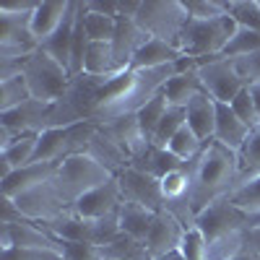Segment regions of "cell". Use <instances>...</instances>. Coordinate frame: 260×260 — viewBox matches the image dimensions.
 Masks as SVG:
<instances>
[{
  "label": "cell",
  "instance_id": "cell-1",
  "mask_svg": "<svg viewBox=\"0 0 260 260\" xmlns=\"http://www.w3.org/2000/svg\"><path fill=\"white\" fill-rule=\"evenodd\" d=\"M182 60L161 65V68H146V71L125 68V71H120L104 86V91L96 102V110L91 115V122L104 125V122L125 117V115H136L143 104L159 96L164 91V86L182 71Z\"/></svg>",
  "mask_w": 260,
  "mask_h": 260
},
{
  "label": "cell",
  "instance_id": "cell-2",
  "mask_svg": "<svg viewBox=\"0 0 260 260\" xmlns=\"http://www.w3.org/2000/svg\"><path fill=\"white\" fill-rule=\"evenodd\" d=\"M240 185V156L237 151L208 141L201 156L190 164V206L198 216L206 206L224 201Z\"/></svg>",
  "mask_w": 260,
  "mask_h": 260
},
{
  "label": "cell",
  "instance_id": "cell-3",
  "mask_svg": "<svg viewBox=\"0 0 260 260\" xmlns=\"http://www.w3.org/2000/svg\"><path fill=\"white\" fill-rule=\"evenodd\" d=\"M237 29H240V24L229 13L221 18H208V21L190 18L180 39L175 42V47L182 52V57L192 60L195 65H203L208 60H216L224 55Z\"/></svg>",
  "mask_w": 260,
  "mask_h": 260
},
{
  "label": "cell",
  "instance_id": "cell-4",
  "mask_svg": "<svg viewBox=\"0 0 260 260\" xmlns=\"http://www.w3.org/2000/svg\"><path fill=\"white\" fill-rule=\"evenodd\" d=\"M112 177H115L112 172H107L96 159H91L89 154H78V156H68L65 161L57 164L55 187L62 195V201L68 206H73L89 190L110 182Z\"/></svg>",
  "mask_w": 260,
  "mask_h": 260
},
{
  "label": "cell",
  "instance_id": "cell-5",
  "mask_svg": "<svg viewBox=\"0 0 260 260\" xmlns=\"http://www.w3.org/2000/svg\"><path fill=\"white\" fill-rule=\"evenodd\" d=\"M133 18L151 39H164L172 45L190 21L182 0H138Z\"/></svg>",
  "mask_w": 260,
  "mask_h": 260
},
{
  "label": "cell",
  "instance_id": "cell-6",
  "mask_svg": "<svg viewBox=\"0 0 260 260\" xmlns=\"http://www.w3.org/2000/svg\"><path fill=\"white\" fill-rule=\"evenodd\" d=\"M96 130H99V125L89 122V120H83L78 125H71V127L47 130V133L39 136L34 164H60L68 156L86 154L91 138L96 136Z\"/></svg>",
  "mask_w": 260,
  "mask_h": 260
},
{
  "label": "cell",
  "instance_id": "cell-7",
  "mask_svg": "<svg viewBox=\"0 0 260 260\" xmlns=\"http://www.w3.org/2000/svg\"><path fill=\"white\" fill-rule=\"evenodd\" d=\"M21 76H24V81L29 86L31 99H39V102L62 99L65 91H68V83H71V73L57 60H52L42 47L26 60Z\"/></svg>",
  "mask_w": 260,
  "mask_h": 260
},
{
  "label": "cell",
  "instance_id": "cell-8",
  "mask_svg": "<svg viewBox=\"0 0 260 260\" xmlns=\"http://www.w3.org/2000/svg\"><path fill=\"white\" fill-rule=\"evenodd\" d=\"M8 201L18 208V213L24 216V219L37 221V224L52 221V219H57L60 213H65L71 208L68 203L62 201V195L57 192L55 177L47 180V182H42V185H37V187H31V190H26V192L16 195V198H8Z\"/></svg>",
  "mask_w": 260,
  "mask_h": 260
},
{
  "label": "cell",
  "instance_id": "cell-9",
  "mask_svg": "<svg viewBox=\"0 0 260 260\" xmlns=\"http://www.w3.org/2000/svg\"><path fill=\"white\" fill-rule=\"evenodd\" d=\"M198 76L203 83V91L208 96H213L219 104H232L247 89V83L240 78L232 60H226V57H216V60L198 65Z\"/></svg>",
  "mask_w": 260,
  "mask_h": 260
},
{
  "label": "cell",
  "instance_id": "cell-10",
  "mask_svg": "<svg viewBox=\"0 0 260 260\" xmlns=\"http://www.w3.org/2000/svg\"><path fill=\"white\" fill-rule=\"evenodd\" d=\"M250 224H252L250 216L242 213L240 208H234L226 198L206 206L198 216H195V229H201V234L208 242L221 240V237H226L232 232H242Z\"/></svg>",
  "mask_w": 260,
  "mask_h": 260
},
{
  "label": "cell",
  "instance_id": "cell-11",
  "mask_svg": "<svg viewBox=\"0 0 260 260\" xmlns=\"http://www.w3.org/2000/svg\"><path fill=\"white\" fill-rule=\"evenodd\" d=\"M120 182V192H122V203H136L143 206L148 211H164V198H161V182L156 177L146 175V172L127 167L125 172L117 175Z\"/></svg>",
  "mask_w": 260,
  "mask_h": 260
},
{
  "label": "cell",
  "instance_id": "cell-12",
  "mask_svg": "<svg viewBox=\"0 0 260 260\" xmlns=\"http://www.w3.org/2000/svg\"><path fill=\"white\" fill-rule=\"evenodd\" d=\"M29 21L31 16L0 13V57H31L39 50Z\"/></svg>",
  "mask_w": 260,
  "mask_h": 260
},
{
  "label": "cell",
  "instance_id": "cell-13",
  "mask_svg": "<svg viewBox=\"0 0 260 260\" xmlns=\"http://www.w3.org/2000/svg\"><path fill=\"white\" fill-rule=\"evenodd\" d=\"M185 234H187V226L177 216H172L169 211H159L154 219V226H151V232L146 237V247L154 260H164L167 255L177 252L182 247Z\"/></svg>",
  "mask_w": 260,
  "mask_h": 260
},
{
  "label": "cell",
  "instance_id": "cell-14",
  "mask_svg": "<svg viewBox=\"0 0 260 260\" xmlns=\"http://www.w3.org/2000/svg\"><path fill=\"white\" fill-rule=\"evenodd\" d=\"M120 206H122L120 182H117V177H112L110 182H104V185L89 190L83 198H78V201L71 206V211L78 213L81 219H104V216L117 213Z\"/></svg>",
  "mask_w": 260,
  "mask_h": 260
},
{
  "label": "cell",
  "instance_id": "cell-15",
  "mask_svg": "<svg viewBox=\"0 0 260 260\" xmlns=\"http://www.w3.org/2000/svg\"><path fill=\"white\" fill-rule=\"evenodd\" d=\"M102 127H104V133L130 156V164H133L136 159H141L148 151V146H151V141L146 138V133H143V127H141L136 115H125V117L110 120V122H104Z\"/></svg>",
  "mask_w": 260,
  "mask_h": 260
},
{
  "label": "cell",
  "instance_id": "cell-16",
  "mask_svg": "<svg viewBox=\"0 0 260 260\" xmlns=\"http://www.w3.org/2000/svg\"><path fill=\"white\" fill-rule=\"evenodd\" d=\"M71 8H73V0H39V6H37V11L31 13V21H29L31 34L39 42V47L65 24Z\"/></svg>",
  "mask_w": 260,
  "mask_h": 260
},
{
  "label": "cell",
  "instance_id": "cell-17",
  "mask_svg": "<svg viewBox=\"0 0 260 260\" xmlns=\"http://www.w3.org/2000/svg\"><path fill=\"white\" fill-rule=\"evenodd\" d=\"M148 39L151 37L136 24L133 16H127V13L117 16V31H115V39H112V47H115V57H117L120 68H127L130 60L136 57V52L146 45Z\"/></svg>",
  "mask_w": 260,
  "mask_h": 260
},
{
  "label": "cell",
  "instance_id": "cell-18",
  "mask_svg": "<svg viewBox=\"0 0 260 260\" xmlns=\"http://www.w3.org/2000/svg\"><path fill=\"white\" fill-rule=\"evenodd\" d=\"M78 11H81V3L73 0V8H71L68 18H65V24L45 42V45H42V50H45L52 60H57L68 73L73 68V37H76V24H78Z\"/></svg>",
  "mask_w": 260,
  "mask_h": 260
},
{
  "label": "cell",
  "instance_id": "cell-19",
  "mask_svg": "<svg viewBox=\"0 0 260 260\" xmlns=\"http://www.w3.org/2000/svg\"><path fill=\"white\" fill-rule=\"evenodd\" d=\"M216 112H219V102L213 96H208L206 91H201L187 107H185V115H187V127L198 136L203 143L213 141L216 133Z\"/></svg>",
  "mask_w": 260,
  "mask_h": 260
},
{
  "label": "cell",
  "instance_id": "cell-20",
  "mask_svg": "<svg viewBox=\"0 0 260 260\" xmlns=\"http://www.w3.org/2000/svg\"><path fill=\"white\" fill-rule=\"evenodd\" d=\"M201 91H203V83H201V76H198V65L185 57L182 71L164 86V96L172 107H187Z\"/></svg>",
  "mask_w": 260,
  "mask_h": 260
},
{
  "label": "cell",
  "instance_id": "cell-21",
  "mask_svg": "<svg viewBox=\"0 0 260 260\" xmlns=\"http://www.w3.org/2000/svg\"><path fill=\"white\" fill-rule=\"evenodd\" d=\"M57 164H29L24 169H16L11 175H3L0 187H3V198H16V195L26 192L42 182H47L55 177Z\"/></svg>",
  "mask_w": 260,
  "mask_h": 260
},
{
  "label": "cell",
  "instance_id": "cell-22",
  "mask_svg": "<svg viewBox=\"0 0 260 260\" xmlns=\"http://www.w3.org/2000/svg\"><path fill=\"white\" fill-rule=\"evenodd\" d=\"M81 24L89 42H112L117 31V16L104 8V3H81Z\"/></svg>",
  "mask_w": 260,
  "mask_h": 260
},
{
  "label": "cell",
  "instance_id": "cell-23",
  "mask_svg": "<svg viewBox=\"0 0 260 260\" xmlns=\"http://www.w3.org/2000/svg\"><path fill=\"white\" fill-rule=\"evenodd\" d=\"M47 234H52L57 242H89L91 245V221L81 219L78 213H73L71 208L60 213L52 221H42L39 224Z\"/></svg>",
  "mask_w": 260,
  "mask_h": 260
},
{
  "label": "cell",
  "instance_id": "cell-24",
  "mask_svg": "<svg viewBox=\"0 0 260 260\" xmlns=\"http://www.w3.org/2000/svg\"><path fill=\"white\" fill-rule=\"evenodd\" d=\"M252 130L234 115V110L229 104H219V112H216V133L213 141H219L221 146L232 148L240 154V148L245 146V141L250 138Z\"/></svg>",
  "mask_w": 260,
  "mask_h": 260
},
{
  "label": "cell",
  "instance_id": "cell-25",
  "mask_svg": "<svg viewBox=\"0 0 260 260\" xmlns=\"http://www.w3.org/2000/svg\"><path fill=\"white\" fill-rule=\"evenodd\" d=\"M91 159H96L107 172H112V175L117 177L120 172H125L127 167H130V156L125 154V151L104 133V127L99 125V130H96V136L91 138V143H89V151H86Z\"/></svg>",
  "mask_w": 260,
  "mask_h": 260
},
{
  "label": "cell",
  "instance_id": "cell-26",
  "mask_svg": "<svg viewBox=\"0 0 260 260\" xmlns=\"http://www.w3.org/2000/svg\"><path fill=\"white\" fill-rule=\"evenodd\" d=\"M180 60H182V52L172 45V42L148 39L146 45L136 52V57L130 60L127 68L146 71V68H161V65H169V62H180Z\"/></svg>",
  "mask_w": 260,
  "mask_h": 260
},
{
  "label": "cell",
  "instance_id": "cell-27",
  "mask_svg": "<svg viewBox=\"0 0 260 260\" xmlns=\"http://www.w3.org/2000/svg\"><path fill=\"white\" fill-rule=\"evenodd\" d=\"M130 167H136V169L146 172V175H151V177L161 180L164 175H169V172L182 169V167H190V164L180 161V159H177L175 154H172L169 148H164V146H154V143H151L146 154H143L141 159H136Z\"/></svg>",
  "mask_w": 260,
  "mask_h": 260
},
{
  "label": "cell",
  "instance_id": "cell-28",
  "mask_svg": "<svg viewBox=\"0 0 260 260\" xmlns=\"http://www.w3.org/2000/svg\"><path fill=\"white\" fill-rule=\"evenodd\" d=\"M37 143L39 136H18L13 143L0 148V164H3V175H11L16 169H24L29 164H34V154H37Z\"/></svg>",
  "mask_w": 260,
  "mask_h": 260
},
{
  "label": "cell",
  "instance_id": "cell-29",
  "mask_svg": "<svg viewBox=\"0 0 260 260\" xmlns=\"http://www.w3.org/2000/svg\"><path fill=\"white\" fill-rule=\"evenodd\" d=\"M117 219H120L122 234L136 237V240L146 242V237H148L151 226H154L156 213L148 211V208H143V206H136V203H122L120 211H117Z\"/></svg>",
  "mask_w": 260,
  "mask_h": 260
},
{
  "label": "cell",
  "instance_id": "cell-30",
  "mask_svg": "<svg viewBox=\"0 0 260 260\" xmlns=\"http://www.w3.org/2000/svg\"><path fill=\"white\" fill-rule=\"evenodd\" d=\"M117 71H125V68L117 65L112 42H89L86 55H83V73H89V76H110V73H117Z\"/></svg>",
  "mask_w": 260,
  "mask_h": 260
},
{
  "label": "cell",
  "instance_id": "cell-31",
  "mask_svg": "<svg viewBox=\"0 0 260 260\" xmlns=\"http://www.w3.org/2000/svg\"><path fill=\"white\" fill-rule=\"evenodd\" d=\"M99 250L107 260H154L148 247H146V242L136 240V237H127V234L115 237L112 242L102 245Z\"/></svg>",
  "mask_w": 260,
  "mask_h": 260
},
{
  "label": "cell",
  "instance_id": "cell-32",
  "mask_svg": "<svg viewBox=\"0 0 260 260\" xmlns=\"http://www.w3.org/2000/svg\"><path fill=\"white\" fill-rule=\"evenodd\" d=\"M226 201L234 208H240L242 213H247L252 221H257L260 219V177L257 180H250L245 185H237L226 195Z\"/></svg>",
  "mask_w": 260,
  "mask_h": 260
},
{
  "label": "cell",
  "instance_id": "cell-33",
  "mask_svg": "<svg viewBox=\"0 0 260 260\" xmlns=\"http://www.w3.org/2000/svg\"><path fill=\"white\" fill-rule=\"evenodd\" d=\"M240 185L260 177V127H255L240 148Z\"/></svg>",
  "mask_w": 260,
  "mask_h": 260
},
{
  "label": "cell",
  "instance_id": "cell-34",
  "mask_svg": "<svg viewBox=\"0 0 260 260\" xmlns=\"http://www.w3.org/2000/svg\"><path fill=\"white\" fill-rule=\"evenodd\" d=\"M203 146H206V143H203L198 136H195L187 125H185L180 133L167 143V148H169L180 161H185V164H192L195 159H198V156H201V151H203Z\"/></svg>",
  "mask_w": 260,
  "mask_h": 260
},
{
  "label": "cell",
  "instance_id": "cell-35",
  "mask_svg": "<svg viewBox=\"0 0 260 260\" xmlns=\"http://www.w3.org/2000/svg\"><path fill=\"white\" fill-rule=\"evenodd\" d=\"M167 110H169V102H167V96H164V91H161L159 96H154L148 104H143L141 110L136 112V117H138V122H141V127H143V133H146L148 141H154L156 127H159L161 117L167 115Z\"/></svg>",
  "mask_w": 260,
  "mask_h": 260
},
{
  "label": "cell",
  "instance_id": "cell-36",
  "mask_svg": "<svg viewBox=\"0 0 260 260\" xmlns=\"http://www.w3.org/2000/svg\"><path fill=\"white\" fill-rule=\"evenodd\" d=\"M31 99V91L24 81V76H16L8 81H0V112L16 110V107L26 104Z\"/></svg>",
  "mask_w": 260,
  "mask_h": 260
},
{
  "label": "cell",
  "instance_id": "cell-37",
  "mask_svg": "<svg viewBox=\"0 0 260 260\" xmlns=\"http://www.w3.org/2000/svg\"><path fill=\"white\" fill-rule=\"evenodd\" d=\"M185 125H187L185 107H172V104H169V110H167V115L161 117V122H159V127H156V136H154V141H151V143L167 148V143L175 138Z\"/></svg>",
  "mask_w": 260,
  "mask_h": 260
},
{
  "label": "cell",
  "instance_id": "cell-38",
  "mask_svg": "<svg viewBox=\"0 0 260 260\" xmlns=\"http://www.w3.org/2000/svg\"><path fill=\"white\" fill-rule=\"evenodd\" d=\"M226 13L240 26L260 31V0H226Z\"/></svg>",
  "mask_w": 260,
  "mask_h": 260
},
{
  "label": "cell",
  "instance_id": "cell-39",
  "mask_svg": "<svg viewBox=\"0 0 260 260\" xmlns=\"http://www.w3.org/2000/svg\"><path fill=\"white\" fill-rule=\"evenodd\" d=\"M252 52H260V31L240 26V29H237V34H234V39L229 42V47L224 50V55H221V57L234 60V57L252 55Z\"/></svg>",
  "mask_w": 260,
  "mask_h": 260
},
{
  "label": "cell",
  "instance_id": "cell-40",
  "mask_svg": "<svg viewBox=\"0 0 260 260\" xmlns=\"http://www.w3.org/2000/svg\"><path fill=\"white\" fill-rule=\"evenodd\" d=\"M185 11L190 18L208 21L226 16V0H185Z\"/></svg>",
  "mask_w": 260,
  "mask_h": 260
},
{
  "label": "cell",
  "instance_id": "cell-41",
  "mask_svg": "<svg viewBox=\"0 0 260 260\" xmlns=\"http://www.w3.org/2000/svg\"><path fill=\"white\" fill-rule=\"evenodd\" d=\"M180 252H182L187 260H211V252H208V240L201 234V229H187V234H185V240H182Z\"/></svg>",
  "mask_w": 260,
  "mask_h": 260
},
{
  "label": "cell",
  "instance_id": "cell-42",
  "mask_svg": "<svg viewBox=\"0 0 260 260\" xmlns=\"http://www.w3.org/2000/svg\"><path fill=\"white\" fill-rule=\"evenodd\" d=\"M232 110H234V115L240 117L250 130H255V127H260V117H257V110H255V102H252V94H250V89H245L240 96H237L232 104Z\"/></svg>",
  "mask_w": 260,
  "mask_h": 260
},
{
  "label": "cell",
  "instance_id": "cell-43",
  "mask_svg": "<svg viewBox=\"0 0 260 260\" xmlns=\"http://www.w3.org/2000/svg\"><path fill=\"white\" fill-rule=\"evenodd\" d=\"M232 65H234V71L240 73V78H242L247 86L260 83V52L234 57V60H232Z\"/></svg>",
  "mask_w": 260,
  "mask_h": 260
},
{
  "label": "cell",
  "instance_id": "cell-44",
  "mask_svg": "<svg viewBox=\"0 0 260 260\" xmlns=\"http://www.w3.org/2000/svg\"><path fill=\"white\" fill-rule=\"evenodd\" d=\"M60 252L65 260H107L102 255V250L89 242H62Z\"/></svg>",
  "mask_w": 260,
  "mask_h": 260
},
{
  "label": "cell",
  "instance_id": "cell-45",
  "mask_svg": "<svg viewBox=\"0 0 260 260\" xmlns=\"http://www.w3.org/2000/svg\"><path fill=\"white\" fill-rule=\"evenodd\" d=\"M3 260H65L57 250H34V247H13L3 252Z\"/></svg>",
  "mask_w": 260,
  "mask_h": 260
},
{
  "label": "cell",
  "instance_id": "cell-46",
  "mask_svg": "<svg viewBox=\"0 0 260 260\" xmlns=\"http://www.w3.org/2000/svg\"><path fill=\"white\" fill-rule=\"evenodd\" d=\"M39 6V0H8V3H0V13L8 16H31Z\"/></svg>",
  "mask_w": 260,
  "mask_h": 260
},
{
  "label": "cell",
  "instance_id": "cell-47",
  "mask_svg": "<svg viewBox=\"0 0 260 260\" xmlns=\"http://www.w3.org/2000/svg\"><path fill=\"white\" fill-rule=\"evenodd\" d=\"M245 255H252L260 260V221H252L245 229Z\"/></svg>",
  "mask_w": 260,
  "mask_h": 260
},
{
  "label": "cell",
  "instance_id": "cell-48",
  "mask_svg": "<svg viewBox=\"0 0 260 260\" xmlns=\"http://www.w3.org/2000/svg\"><path fill=\"white\" fill-rule=\"evenodd\" d=\"M250 94H252V102H255V110H257V117H260V83H252L247 86Z\"/></svg>",
  "mask_w": 260,
  "mask_h": 260
},
{
  "label": "cell",
  "instance_id": "cell-49",
  "mask_svg": "<svg viewBox=\"0 0 260 260\" xmlns=\"http://www.w3.org/2000/svg\"><path fill=\"white\" fill-rule=\"evenodd\" d=\"M164 260H187V257H185V255H182V252L177 250V252H172V255H167Z\"/></svg>",
  "mask_w": 260,
  "mask_h": 260
}]
</instances>
